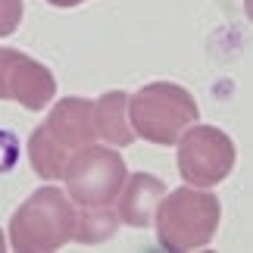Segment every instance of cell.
Segmentation results:
<instances>
[{
  "label": "cell",
  "instance_id": "1",
  "mask_svg": "<svg viewBox=\"0 0 253 253\" xmlns=\"http://www.w3.org/2000/svg\"><path fill=\"white\" fill-rule=\"evenodd\" d=\"M222 219V203L216 194H210V188H178L166 191L157 207L153 225H157V241L163 250L175 253H188L200 250L216 238Z\"/></svg>",
  "mask_w": 253,
  "mask_h": 253
},
{
  "label": "cell",
  "instance_id": "2",
  "mask_svg": "<svg viewBox=\"0 0 253 253\" xmlns=\"http://www.w3.org/2000/svg\"><path fill=\"white\" fill-rule=\"evenodd\" d=\"M79 212L69 194L47 184L38 188L9 219V244L22 253H50L75 241Z\"/></svg>",
  "mask_w": 253,
  "mask_h": 253
},
{
  "label": "cell",
  "instance_id": "3",
  "mask_svg": "<svg viewBox=\"0 0 253 253\" xmlns=\"http://www.w3.org/2000/svg\"><path fill=\"white\" fill-rule=\"evenodd\" d=\"M128 119L134 138L172 147L194 122H200V106L188 87L172 82H150L128 97Z\"/></svg>",
  "mask_w": 253,
  "mask_h": 253
},
{
  "label": "cell",
  "instance_id": "4",
  "mask_svg": "<svg viewBox=\"0 0 253 253\" xmlns=\"http://www.w3.org/2000/svg\"><path fill=\"white\" fill-rule=\"evenodd\" d=\"M125 178H128V169L122 153L100 144L75 150L63 172L66 194L75 207H113Z\"/></svg>",
  "mask_w": 253,
  "mask_h": 253
},
{
  "label": "cell",
  "instance_id": "5",
  "mask_svg": "<svg viewBox=\"0 0 253 253\" xmlns=\"http://www.w3.org/2000/svg\"><path fill=\"white\" fill-rule=\"evenodd\" d=\"M175 144H178V172L191 188H216L235 169V141L216 125L194 122Z\"/></svg>",
  "mask_w": 253,
  "mask_h": 253
},
{
  "label": "cell",
  "instance_id": "6",
  "mask_svg": "<svg viewBox=\"0 0 253 253\" xmlns=\"http://www.w3.org/2000/svg\"><path fill=\"white\" fill-rule=\"evenodd\" d=\"M56 97V79L44 63L16 47H0V100H16L25 110H47Z\"/></svg>",
  "mask_w": 253,
  "mask_h": 253
},
{
  "label": "cell",
  "instance_id": "7",
  "mask_svg": "<svg viewBox=\"0 0 253 253\" xmlns=\"http://www.w3.org/2000/svg\"><path fill=\"white\" fill-rule=\"evenodd\" d=\"M47 134L60 144L66 153H75L94 144V100L91 97H66L50 110V116L41 122Z\"/></svg>",
  "mask_w": 253,
  "mask_h": 253
},
{
  "label": "cell",
  "instance_id": "8",
  "mask_svg": "<svg viewBox=\"0 0 253 253\" xmlns=\"http://www.w3.org/2000/svg\"><path fill=\"white\" fill-rule=\"evenodd\" d=\"M163 194H166V184L157 175L134 172L125 178L119 197H116V216L131 228H147V225H153V216H157Z\"/></svg>",
  "mask_w": 253,
  "mask_h": 253
},
{
  "label": "cell",
  "instance_id": "9",
  "mask_svg": "<svg viewBox=\"0 0 253 253\" xmlns=\"http://www.w3.org/2000/svg\"><path fill=\"white\" fill-rule=\"evenodd\" d=\"M94 131L100 141L113 144V147H128L134 141L125 91H106L100 100H94Z\"/></svg>",
  "mask_w": 253,
  "mask_h": 253
},
{
  "label": "cell",
  "instance_id": "10",
  "mask_svg": "<svg viewBox=\"0 0 253 253\" xmlns=\"http://www.w3.org/2000/svg\"><path fill=\"white\" fill-rule=\"evenodd\" d=\"M69 157L72 153H66L60 144L47 134L44 125H38L32 131V138H28V160H32V169L41 175L44 181H60Z\"/></svg>",
  "mask_w": 253,
  "mask_h": 253
},
{
  "label": "cell",
  "instance_id": "11",
  "mask_svg": "<svg viewBox=\"0 0 253 253\" xmlns=\"http://www.w3.org/2000/svg\"><path fill=\"white\" fill-rule=\"evenodd\" d=\"M116 216L113 207H82L79 212V225H75V241L82 244H103L116 235Z\"/></svg>",
  "mask_w": 253,
  "mask_h": 253
},
{
  "label": "cell",
  "instance_id": "12",
  "mask_svg": "<svg viewBox=\"0 0 253 253\" xmlns=\"http://www.w3.org/2000/svg\"><path fill=\"white\" fill-rule=\"evenodd\" d=\"M22 0H0V38H9L22 22Z\"/></svg>",
  "mask_w": 253,
  "mask_h": 253
},
{
  "label": "cell",
  "instance_id": "13",
  "mask_svg": "<svg viewBox=\"0 0 253 253\" xmlns=\"http://www.w3.org/2000/svg\"><path fill=\"white\" fill-rule=\"evenodd\" d=\"M50 6H60V9H66V6H82V3H87V0H47Z\"/></svg>",
  "mask_w": 253,
  "mask_h": 253
},
{
  "label": "cell",
  "instance_id": "14",
  "mask_svg": "<svg viewBox=\"0 0 253 253\" xmlns=\"http://www.w3.org/2000/svg\"><path fill=\"white\" fill-rule=\"evenodd\" d=\"M6 250V241H3V231H0V253Z\"/></svg>",
  "mask_w": 253,
  "mask_h": 253
}]
</instances>
